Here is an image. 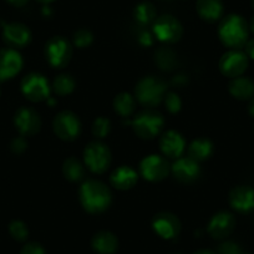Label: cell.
I'll use <instances>...</instances> for the list:
<instances>
[{
    "label": "cell",
    "instance_id": "1",
    "mask_svg": "<svg viewBox=\"0 0 254 254\" xmlns=\"http://www.w3.org/2000/svg\"><path fill=\"white\" fill-rule=\"evenodd\" d=\"M79 197L85 211L92 214L106 211L112 199L109 188L96 180H89L82 183L79 190Z\"/></svg>",
    "mask_w": 254,
    "mask_h": 254
},
{
    "label": "cell",
    "instance_id": "2",
    "mask_svg": "<svg viewBox=\"0 0 254 254\" xmlns=\"http://www.w3.org/2000/svg\"><path fill=\"white\" fill-rule=\"evenodd\" d=\"M218 35L222 43L228 48H242L248 41L249 26L241 15L231 14L219 24Z\"/></svg>",
    "mask_w": 254,
    "mask_h": 254
},
{
    "label": "cell",
    "instance_id": "3",
    "mask_svg": "<svg viewBox=\"0 0 254 254\" xmlns=\"http://www.w3.org/2000/svg\"><path fill=\"white\" fill-rule=\"evenodd\" d=\"M166 89L167 85L163 80L155 76H147L138 81V84L136 85L135 94L141 105L152 107L165 99Z\"/></svg>",
    "mask_w": 254,
    "mask_h": 254
},
{
    "label": "cell",
    "instance_id": "4",
    "mask_svg": "<svg viewBox=\"0 0 254 254\" xmlns=\"http://www.w3.org/2000/svg\"><path fill=\"white\" fill-rule=\"evenodd\" d=\"M163 124H165V120H163L162 115L153 110H146V111L140 112L131 122L136 135L143 140L155 138L162 130Z\"/></svg>",
    "mask_w": 254,
    "mask_h": 254
},
{
    "label": "cell",
    "instance_id": "5",
    "mask_svg": "<svg viewBox=\"0 0 254 254\" xmlns=\"http://www.w3.org/2000/svg\"><path fill=\"white\" fill-rule=\"evenodd\" d=\"M45 56L51 66L56 69H63L71 60V44L63 36H55L46 43Z\"/></svg>",
    "mask_w": 254,
    "mask_h": 254
},
{
    "label": "cell",
    "instance_id": "6",
    "mask_svg": "<svg viewBox=\"0 0 254 254\" xmlns=\"http://www.w3.org/2000/svg\"><path fill=\"white\" fill-rule=\"evenodd\" d=\"M53 128L60 140L74 141L81 132V121L74 112L61 111L54 119Z\"/></svg>",
    "mask_w": 254,
    "mask_h": 254
},
{
    "label": "cell",
    "instance_id": "7",
    "mask_svg": "<svg viewBox=\"0 0 254 254\" xmlns=\"http://www.w3.org/2000/svg\"><path fill=\"white\" fill-rule=\"evenodd\" d=\"M84 161L91 172L104 173L111 163V152L101 142H91L84 151Z\"/></svg>",
    "mask_w": 254,
    "mask_h": 254
},
{
    "label": "cell",
    "instance_id": "8",
    "mask_svg": "<svg viewBox=\"0 0 254 254\" xmlns=\"http://www.w3.org/2000/svg\"><path fill=\"white\" fill-rule=\"evenodd\" d=\"M21 92L26 99L33 102L48 100L50 95L49 81L41 74L31 72L26 75L21 81Z\"/></svg>",
    "mask_w": 254,
    "mask_h": 254
},
{
    "label": "cell",
    "instance_id": "9",
    "mask_svg": "<svg viewBox=\"0 0 254 254\" xmlns=\"http://www.w3.org/2000/svg\"><path fill=\"white\" fill-rule=\"evenodd\" d=\"M152 30L157 40L167 44L180 40L183 33L181 23L172 15H162L153 21Z\"/></svg>",
    "mask_w": 254,
    "mask_h": 254
},
{
    "label": "cell",
    "instance_id": "10",
    "mask_svg": "<svg viewBox=\"0 0 254 254\" xmlns=\"http://www.w3.org/2000/svg\"><path fill=\"white\" fill-rule=\"evenodd\" d=\"M248 67V56L238 49H232L223 54L219 60V70L227 77H238L243 75Z\"/></svg>",
    "mask_w": 254,
    "mask_h": 254
},
{
    "label": "cell",
    "instance_id": "11",
    "mask_svg": "<svg viewBox=\"0 0 254 254\" xmlns=\"http://www.w3.org/2000/svg\"><path fill=\"white\" fill-rule=\"evenodd\" d=\"M140 172L145 180L150 182H158L167 177L170 166L167 160L158 155H150L143 158L140 163Z\"/></svg>",
    "mask_w": 254,
    "mask_h": 254
},
{
    "label": "cell",
    "instance_id": "12",
    "mask_svg": "<svg viewBox=\"0 0 254 254\" xmlns=\"http://www.w3.org/2000/svg\"><path fill=\"white\" fill-rule=\"evenodd\" d=\"M14 125L21 136H33L40 131L41 119L31 107H20L14 116Z\"/></svg>",
    "mask_w": 254,
    "mask_h": 254
},
{
    "label": "cell",
    "instance_id": "13",
    "mask_svg": "<svg viewBox=\"0 0 254 254\" xmlns=\"http://www.w3.org/2000/svg\"><path fill=\"white\" fill-rule=\"evenodd\" d=\"M23 67V58L15 49H0V81L11 79Z\"/></svg>",
    "mask_w": 254,
    "mask_h": 254
},
{
    "label": "cell",
    "instance_id": "14",
    "mask_svg": "<svg viewBox=\"0 0 254 254\" xmlns=\"http://www.w3.org/2000/svg\"><path fill=\"white\" fill-rule=\"evenodd\" d=\"M229 204L239 213L254 211V188L251 186H237L229 192Z\"/></svg>",
    "mask_w": 254,
    "mask_h": 254
},
{
    "label": "cell",
    "instance_id": "15",
    "mask_svg": "<svg viewBox=\"0 0 254 254\" xmlns=\"http://www.w3.org/2000/svg\"><path fill=\"white\" fill-rule=\"evenodd\" d=\"M152 227L153 231L163 239L176 238L181 231L180 219L175 214L168 212L156 214L152 221Z\"/></svg>",
    "mask_w": 254,
    "mask_h": 254
},
{
    "label": "cell",
    "instance_id": "16",
    "mask_svg": "<svg viewBox=\"0 0 254 254\" xmlns=\"http://www.w3.org/2000/svg\"><path fill=\"white\" fill-rule=\"evenodd\" d=\"M236 227V218L228 212H218L209 221L207 231L214 239H224L233 232Z\"/></svg>",
    "mask_w": 254,
    "mask_h": 254
},
{
    "label": "cell",
    "instance_id": "17",
    "mask_svg": "<svg viewBox=\"0 0 254 254\" xmlns=\"http://www.w3.org/2000/svg\"><path fill=\"white\" fill-rule=\"evenodd\" d=\"M3 39L9 46L24 48L31 40V33L26 25L21 23L3 24Z\"/></svg>",
    "mask_w": 254,
    "mask_h": 254
},
{
    "label": "cell",
    "instance_id": "18",
    "mask_svg": "<svg viewBox=\"0 0 254 254\" xmlns=\"http://www.w3.org/2000/svg\"><path fill=\"white\" fill-rule=\"evenodd\" d=\"M172 173L180 182L190 183L196 181L201 175V168L197 161L190 157L178 158L172 165Z\"/></svg>",
    "mask_w": 254,
    "mask_h": 254
},
{
    "label": "cell",
    "instance_id": "19",
    "mask_svg": "<svg viewBox=\"0 0 254 254\" xmlns=\"http://www.w3.org/2000/svg\"><path fill=\"white\" fill-rule=\"evenodd\" d=\"M186 142L182 136L176 131H167L160 140V148L163 155L168 158H178L183 153Z\"/></svg>",
    "mask_w": 254,
    "mask_h": 254
},
{
    "label": "cell",
    "instance_id": "20",
    "mask_svg": "<svg viewBox=\"0 0 254 254\" xmlns=\"http://www.w3.org/2000/svg\"><path fill=\"white\" fill-rule=\"evenodd\" d=\"M110 182L115 188L120 190H130L137 182V173L128 166H121L111 173Z\"/></svg>",
    "mask_w": 254,
    "mask_h": 254
},
{
    "label": "cell",
    "instance_id": "21",
    "mask_svg": "<svg viewBox=\"0 0 254 254\" xmlns=\"http://www.w3.org/2000/svg\"><path fill=\"white\" fill-rule=\"evenodd\" d=\"M228 90L233 97L238 100H251L254 97V81L249 77H234L228 85Z\"/></svg>",
    "mask_w": 254,
    "mask_h": 254
},
{
    "label": "cell",
    "instance_id": "22",
    "mask_svg": "<svg viewBox=\"0 0 254 254\" xmlns=\"http://www.w3.org/2000/svg\"><path fill=\"white\" fill-rule=\"evenodd\" d=\"M92 248L99 254H114L119 248V242L111 232L101 231L92 238Z\"/></svg>",
    "mask_w": 254,
    "mask_h": 254
},
{
    "label": "cell",
    "instance_id": "23",
    "mask_svg": "<svg viewBox=\"0 0 254 254\" xmlns=\"http://www.w3.org/2000/svg\"><path fill=\"white\" fill-rule=\"evenodd\" d=\"M197 11L203 20L214 23L223 14V4L222 0H198Z\"/></svg>",
    "mask_w": 254,
    "mask_h": 254
},
{
    "label": "cell",
    "instance_id": "24",
    "mask_svg": "<svg viewBox=\"0 0 254 254\" xmlns=\"http://www.w3.org/2000/svg\"><path fill=\"white\" fill-rule=\"evenodd\" d=\"M212 153H213V143L208 138H198L192 141L188 147V156L197 162L208 160Z\"/></svg>",
    "mask_w": 254,
    "mask_h": 254
},
{
    "label": "cell",
    "instance_id": "25",
    "mask_svg": "<svg viewBox=\"0 0 254 254\" xmlns=\"http://www.w3.org/2000/svg\"><path fill=\"white\" fill-rule=\"evenodd\" d=\"M63 173L65 178L71 182H77V181L82 180L85 176V170L82 163L80 162L77 158L69 157L65 160L63 165Z\"/></svg>",
    "mask_w": 254,
    "mask_h": 254
},
{
    "label": "cell",
    "instance_id": "26",
    "mask_svg": "<svg viewBox=\"0 0 254 254\" xmlns=\"http://www.w3.org/2000/svg\"><path fill=\"white\" fill-rule=\"evenodd\" d=\"M114 109L120 116L128 117L135 111V99L127 92H121L114 100Z\"/></svg>",
    "mask_w": 254,
    "mask_h": 254
},
{
    "label": "cell",
    "instance_id": "27",
    "mask_svg": "<svg viewBox=\"0 0 254 254\" xmlns=\"http://www.w3.org/2000/svg\"><path fill=\"white\" fill-rule=\"evenodd\" d=\"M155 61L161 70L171 71L177 65V56L171 49L162 46L155 53Z\"/></svg>",
    "mask_w": 254,
    "mask_h": 254
},
{
    "label": "cell",
    "instance_id": "28",
    "mask_svg": "<svg viewBox=\"0 0 254 254\" xmlns=\"http://www.w3.org/2000/svg\"><path fill=\"white\" fill-rule=\"evenodd\" d=\"M133 18L141 25H148L156 20V9L148 1H142L133 10Z\"/></svg>",
    "mask_w": 254,
    "mask_h": 254
},
{
    "label": "cell",
    "instance_id": "29",
    "mask_svg": "<svg viewBox=\"0 0 254 254\" xmlns=\"http://www.w3.org/2000/svg\"><path fill=\"white\" fill-rule=\"evenodd\" d=\"M75 89V80L70 75H59L55 77L53 82V90L55 94L60 96H65L74 91Z\"/></svg>",
    "mask_w": 254,
    "mask_h": 254
},
{
    "label": "cell",
    "instance_id": "30",
    "mask_svg": "<svg viewBox=\"0 0 254 254\" xmlns=\"http://www.w3.org/2000/svg\"><path fill=\"white\" fill-rule=\"evenodd\" d=\"M9 233L15 241L24 242L29 236V229L26 224L21 221H13L9 224Z\"/></svg>",
    "mask_w": 254,
    "mask_h": 254
},
{
    "label": "cell",
    "instance_id": "31",
    "mask_svg": "<svg viewBox=\"0 0 254 254\" xmlns=\"http://www.w3.org/2000/svg\"><path fill=\"white\" fill-rule=\"evenodd\" d=\"M111 130V125L106 117H97L92 125V133L97 138H105Z\"/></svg>",
    "mask_w": 254,
    "mask_h": 254
},
{
    "label": "cell",
    "instance_id": "32",
    "mask_svg": "<svg viewBox=\"0 0 254 254\" xmlns=\"http://www.w3.org/2000/svg\"><path fill=\"white\" fill-rule=\"evenodd\" d=\"M92 40H94V35L87 29H80L74 34V44L80 49L87 48L92 43Z\"/></svg>",
    "mask_w": 254,
    "mask_h": 254
},
{
    "label": "cell",
    "instance_id": "33",
    "mask_svg": "<svg viewBox=\"0 0 254 254\" xmlns=\"http://www.w3.org/2000/svg\"><path fill=\"white\" fill-rule=\"evenodd\" d=\"M165 104L166 109L171 112V114H177L182 107V101H181L180 96L175 92H168L165 96Z\"/></svg>",
    "mask_w": 254,
    "mask_h": 254
},
{
    "label": "cell",
    "instance_id": "34",
    "mask_svg": "<svg viewBox=\"0 0 254 254\" xmlns=\"http://www.w3.org/2000/svg\"><path fill=\"white\" fill-rule=\"evenodd\" d=\"M217 254H243V251L236 242L227 241L218 247Z\"/></svg>",
    "mask_w": 254,
    "mask_h": 254
},
{
    "label": "cell",
    "instance_id": "35",
    "mask_svg": "<svg viewBox=\"0 0 254 254\" xmlns=\"http://www.w3.org/2000/svg\"><path fill=\"white\" fill-rule=\"evenodd\" d=\"M20 254H46L45 249L41 247V244L36 243V242H30V243L25 244L21 249Z\"/></svg>",
    "mask_w": 254,
    "mask_h": 254
},
{
    "label": "cell",
    "instance_id": "36",
    "mask_svg": "<svg viewBox=\"0 0 254 254\" xmlns=\"http://www.w3.org/2000/svg\"><path fill=\"white\" fill-rule=\"evenodd\" d=\"M26 147H28V142H26V140L23 137V136L14 138L10 143V150L13 151L14 153H16V155L23 153L24 151L26 150Z\"/></svg>",
    "mask_w": 254,
    "mask_h": 254
},
{
    "label": "cell",
    "instance_id": "37",
    "mask_svg": "<svg viewBox=\"0 0 254 254\" xmlns=\"http://www.w3.org/2000/svg\"><path fill=\"white\" fill-rule=\"evenodd\" d=\"M138 41H140V44H142L143 46L152 45V35H151L148 31H142V33L140 34V36H138Z\"/></svg>",
    "mask_w": 254,
    "mask_h": 254
},
{
    "label": "cell",
    "instance_id": "38",
    "mask_svg": "<svg viewBox=\"0 0 254 254\" xmlns=\"http://www.w3.org/2000/svg\"><path fill=\"white\" fill-rule=\"evenodd\" d=\"M244 48H246V51H244V53L248 56V59L254 60V39H251V40L247 41Z\"/></svg>",
    "mask_w": 254,
    "mask_h": 254
},
{
    "label": "cell",
    "instance_id": "39",
    "mask_svg": "<svg viewBox=\"0 0 254 254\" xmlns=\"http://www.w3.org/2000/svg\"><path fill=\"white\" fill-rule=\"evenodd\" d=\"M6 3H9L10 5L13 6H18V8H20V6H24L26 3H28L29 0H5Z\"/></svg>",
    "mask_w": 254,
    "mask_h": 254
},
{
    "label": "cell",
    "instance_id": "40",
    "mask_svg": "<svg viewBox=\"0 0 254 254\" xmlns=\"http://www.w3.org/2000/svg\"><path fill=\"white\" fill-rule=\"evenodd\" d=\"M173 84L177 85V86H183V85L187 84V79L185 76H182V75H180V76H176L173 79Z\"/></svg>",
    "mask_w": 254,
    "mask_h": 254
},
{
    "label": "cell",
    "instance_id": "41",
    "mask_svg": "<svg viewBox=\"0 0 254 254\" xmlns=\"http://www.w3.org/2000/svg\"><path fill=\"white\" fill-rule=\"evenodd\" d=\"M248 112H249V115H251V116L254 117V97H253V99H251V101H249Z\"/></svg>",
    "mask_w": 254,
    "mask_h": 254
},
{
    "label": "cell",
    "instance_id": "42",
    "mask_svg": "<svg viewBox=\"0 0 254 254\" xmlns=\"http://www.w3.org/2000/svg\"><path fill=\"white\" fill-rule=\"evenodd\" d=\"M193 254H216V253L212 251H209V249H202V251L196 252V253H193Z\"/></svg>",
    "mask_w": 254,
    "mask_h": 254
},
{
    "label": "cell",
    "instance_id": "43",
    "mask_svg": "<svg viewBox=\"0 0 254 254\" xmlns=\"http://www.w3.org/2000/svg\"><path fill=\"white\" fill-rule=\"evenodd\" d=\"M248 26H249V30L254 34V16L251 19V23H249Z\"/></svg>",
    "mask_w": 254,
    "mask_h": 254
},
{
    "label": "cell",
    "instance_id": "44",
    "mask_svg": "<svg viewBox=\"0 0 254 254\" xmlns=\"http://www.w3.org/2000/svg\"><path fill=\"white\" fill-rule=\"evenodd\" d=\"M43 13H44V15H50V14H51V10H50V9L46 8V6H45V8L43 9Z\"/></svg>",
    "mask_w": 254,
    "mask_h": 254
},
{
    "label": "cell",
    "instance_id": "45",
    "mask_svg": "<svg viewBox=\"0 0 254 254\" xmlns=\"http://www.w3.org/2000/svg\"><path fill=\"white\" fill-rule=\"evenodd\" d=\"M36 1H39V3L41 4H49L51 3V1H54V0H36Z\"/></svg>",
    "mask_w": 254,
    "mask_h": 254
},
{
    "label": "cell",
    "instance_id": "46",
    "mask_svg": "<svg viewBox=\"0 0 254 254\" xmlns=\"http://www.w3.org/2000/svg\"><path fill=\"white\" fill-rule=\"evenodd\" d=\"M48 104L53 106V105H55V100H54L53 97H49V99H48Z\"/></svg>",
    "mask_w": 254,
    "mask_h": 254
},
{
    "label": "cell",
    "instance_id": "47",
    "mask_svg": "<svg viewBox=\"0 0 254 254\" xmlns=\"http://www.w3.org/2000/svg\"><path fill=\"white\" fill-rule=\"evenodd\" d=\"M252 6H253V9H254V0H252Z\"/></svg>",
    "mask_w": 254,
    "mask_h": 254
},
{
    "label": "cell",
    "instance_id": "48",
    "mask_svg": "<svg viewBox=\"0 0 254 254\" xmlns=\"http://www.w3.org/2000/svg\"><path fill=\"white\" fill-rule=\"evenodd\" d=\"M243 254H251V253H243Z\"/></svg>",
    "mask_w": 254,
    "mask_h": 254
},
{
    "label": "cell",
    "instance_id": "49",
    "mask_svg": "<svg viewBox=\"0 0 254 254\" xmlns=\"http://www.w3.org/2000/svg\"><path fill=\"white\" fill-rule=\"evenodd\" d=\"M0 94H1V91H0Z\"/></svg>",
    "mask_w": 254,
    "mask_h": 254
}]
</instances>
